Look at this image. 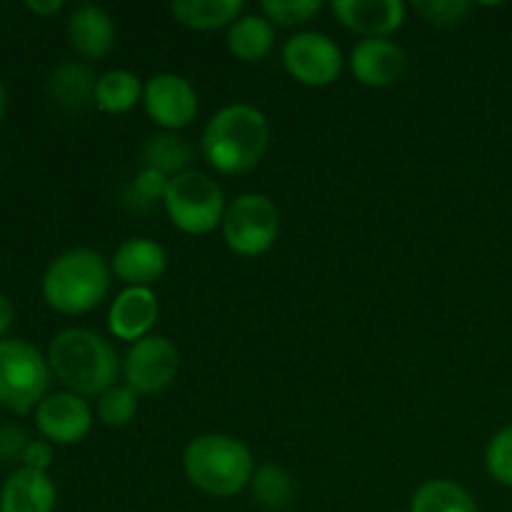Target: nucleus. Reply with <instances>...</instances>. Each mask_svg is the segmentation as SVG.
I'll list each match as a JSON object with an SVG mask.
<instances>
[{"label":"nucleus","mask_w":512,"mask_h":512,"mask_svg":"<svg viewBox=\"0 0 512 512\" xmlns=\"http://www.w3.org/2000/svg\"><path fill=\"white\" fill-rule=\"evenodd\" d=\"M48 365L68 393L85 400H98L123 373L113 343L88 328L60 330L48 345Z\"/></svg>","instance_id":"1"},{"label":"nucleus","mask_w":512,"mask_h":512,"mask_svg":"<svg viewBox=\"0 0 512 512\" xmlns=\"http://www.w3.org/2000/svg\"><path fill=\"white\" fill-rule=\"evenodd\" d=\"M270 125L263 110L248 103L220 108L203 128L200 150L220 175H243L268 153Z\"/></svg>","instance_id":"2"},{"label":"nucleus","mask_w":512,"mask_h":512,"mask_svg":"<svg viewBox=\"0 0 512 512\" xmlns=\"http://www.w3.org/2000/svg\"><path fill=\"white\" fill-rule=\"evenodd\" d=\"M110 275L113 270L98 250H65L45 268L40 293L45 305L55 313L85 315L108 298Z\"/></svg>","instance_id":"3"},{"label":"nucleus","mask_w":512,"mask_h":512,"mask_svg":"<svg viewBox=\"0 0 512 512\" xmlns=\"http://www.w3.org/2000/svg\"><path fill=\"white\" fill-rule=\"evenodd\" d=\"M185 478L210 498H233L250 488L255 465L253 453L243 440L223 433L198 435L183 453Z\"/></svg>","instance_id":"4"},{"label":"nucleus","mask_w":512,"mask_h":512,"mask_svg":"<svg viewBox=\"0 0 512 512\" xmlns=\"http://www.w3.org/2000/svg\"><path fill=\"white\" fill-rule=\"evenodd\" d=\"M48 355L18 338L0 340V408L15 415L35 413L48 395Z\"/></svg>","instance_id":"5"},{"label":"nucleus","mask_w":512,"mask_h":512,"mask_svg":"<svg viewBox=\"0 0 512 512\" xmlns=\"http://www.w3.org/2000/svg\"><path fill=\"white\" fill-rule=\"evenodd\" d=\"M163 205L170 223L188 235L213 233L223 225L228 210L223 188L200 170H185L170 178Z\"/></svg>","instance_id":"6"},{"label":"nucleus","mask_w":512,"mask_h":512,"mask_svg":"<svg viewBox=\"0 0 512 512\" xmlns=\"http://www.w3.org/2000/svg\"><path fill=\"white\" fill-rule=\"evenodd\" d=\"M223 240L230 253L240 258H258L268 253L280 235L278 205L263 193H243L225 210Z\"/></svg>","instance_id":"7"},{"label":"nucleus","mask_w":512,"mask_h":512,"mask_svg":"<svg viewBox=\"0 0 512 512\" xmlns=\"http://www.w3.org/2000/svg\"><path fill=\"white\" fill-rule=\"evenodd\" d=\"M283 65L295 83L305 88H328L343 73V53L330 35L300 30L285 40Z\"/></svg>","instance_id":"8"},{"label":"nucleus","mask_w":512,"mask_h":512,"mask_svg":"<svg viewBox=\"0 0 512 512\" xmlns=\"http://www.w3.org/2000/svg\"><path fill=\"white\" fill-rule=\"evenodd\" d=\"M180 373V353L163 335H148L130 345L123 360L125 385L138 395H158L173 385Z\"/></svg>","instance_id":"9"},{"label":"nucleus","mask_w":512,"mask_h":512,"mask_svg":"<svg viewBox=\"0 0 512 512\" xmlns=\"http://www.w3.org/2000/svg\"><path fill=\"white\" fill-rule=\"evenodd\" d=\"M143 108L165 133H178L198 118V90L178 73H155L143 85Z\"/></svg>","instance_id":"10"},{"label":"nucleus","mask_w":512,"mask_h":512,"mask_svg":"<svg viewBox=\"0 0 512 512\" xmlns=\"http://www.w3.org/2000/svg\"><path fill=\"white\" fill-rule=\"evenodd\" d=\"M35 428L40 438L53 445H78L93 428V408L88 400L68 390L50 393L35 408Z\"/></svg>","instance_id":"11"},{"label":"nucleus","mask_w":512,"mask_h":512,"mask_svg":"<svg viewBox=\"0 0 512 512\" xmlns=\"http://www.w3.org/2000/svg\"><path fill=\"white\" fill-rule=\"evenodd\" d=\"M350 73L365 88H390L408 68V55L390 38H365L350 50Z\"/></svg>","instance_id":"12"},{"label":"nucleus","mask_w":512,"mask_h":512,"mask_svg":"<svg viewBox=\"0 0 512 512\" xmlns=\"http://www.w3.org/2000/svg\"><path fill=\"white\" fill-rule=\"evenodd\" d=\"M330 10L343 28L363 35V40L390 38L408 18L403 0H333Z\"/></svg>","instance_id":"13"},{"label":"nucleus","mask_w":512,"mask_h":512,"mask_svg":"<svg viewBox=\"0 0 512 512\" xmlns=\"http://www.w3.org/2000/svg\"><path fill=\"white\" fill-rule=\"evenodd\" d=\"M168 268V253L153 238H128L115 248L110 270L125 288H153Z\"/></svg>","instance_id":"14"},{"label":"nucleus","mask_w":512,"mask_h":512,"mask_svg":"<svg viewBox=\"0 0 512 512\" xmlns=\"http://www.w3.org/2000/svg\"><path fill=\"white\" fill-rule=\"evenodd\" d=\"M160 315L158 295L153 288H123L108 310V328L113 338L138 343L148 338Z\"/></svg>","instance_id":"15"},{"label":"nucleus","mask_w":512,"mask_h":512,"mask_svg":"<svg viewBox=\"0 0 512 512\" xmlns=\"http://www.w3.org/2000/svg\"><path fill=\"white\" fill-rule=\"evenodd\" d=\"M55 505L58 490L48 473L18 468L0 485V512H55Z\"/></svg>","instance_id":"16"},{"label":"nucleus","mask_w":512,"mask_h":512,"mask_svg":"<svg viewBox=\"0 0 512 512\" xmlns=\"http://www.w3.org/2000/svg\"><path fill=\"white\" fill-rule=\"evenodd\" d=\"M68 40L85 60H103L115 48V23L100 5H80L70 13Z\"/></svg>","instance_id":"17"},{"label":"nucleus","mask_w":512,"mask_h":512,"mask_svg":"<svg viewBox=\"0 0 512 512\" xmlns=\"http://www.w3.org/2000/svg\"><path fill=\"white\" fill-rule=\"evenodd\" d=\"M95 85L98 78L88 65L68 60L50 75L48 95L63 113H83L85 108L95 105Z\"/></svg>","instance_id":"18"},{"label":"nucleus","mask_w":512,"mask_h":512,"mask_svg":"<svg viewBox=\"0 0 512 512\" xmlns=\"http://www.w3.org/2000/svg\"><path fill=\"white\" fill-rule=\"evenodd\" d=\"M228 50L243 63H258L275 48V25L263 13L240 15L228 28Z\"/></svg>","instance_id":"19"},{"label":"nucleus","mask_w":512,"mask_h":512,"mask_svg":"<svg viewBox=\"0 0 512 512\" xmlns=\"http://www.w3.org/2000/svg\"><path fill=\"white\" fill-rule=\"evenodd\" d=\"M243 8V0H175L170 3L173 18L198 33L230 28L243 15Z\"/></svg>","instance_id":"20"},{"label":"nucleus","mask_w":512,"mask_h":512,"mask_svg":"<svg viewBox=\"0 0 512 512\" xmlns=\"http://www.w3.org/2000/svg\"><path fill=\"white\" fill-rule=\"evenodd\" d=\"M138 103H143V83L130 70H108L95 85V108L105 115L130 113Z\"/></svg>","instance_id":"21"},{"label":"nucleus","mask_w":512,"mask_h":512,"mask_svg":"<svg viewBox=\"0 0 512 512\" xmlns=\"http://www.w3.org/2000/svg\"><path fill=\"white\" fill-rule=\"evenodd\" d=\"M408 512H480L473 495L455 480L435 478L420 485L410 498Z\"/></svg>","instance_id":"22"},{"label":"nucleus","mask_w":512,"mask_h":512,"mask_svg":"<svg viewBox=\"0 0 512 512\" xmlns=\"http://www.w3.org/2000/svg\"><path fill=\"white\" fill-rule=\"evenodd\" d=\"M193 160V148L178 133H158L148 138L143 148V168H153L163 173L165 178L185 173Z\"/></svg>","instance_id":"23"},{"label":"nucleus","mask_w":512,"mask_h":512,"mask_svg":"<svg viewBox=\"0 0 512 512\" xmlns=\"http://www.w3.org/2000/svg\"><path fill=\"white\" fill-rule=\"evenodd\" d=\"M250 493L260 508L280 512L293 505L295 480L283 465L265 463L255 470L253 480H250Z\"/></svg>","instance_id":"24"},{"label":"nucleus","mask_w":512,"mask_h":512,"mask_svg":"<svg viewBox=\"0 0 512 512\" xmlns=\"http://www.w3.org/2000/svg\"><path fill=\"white\" fill-rule=\"evenodd\" d=\"M138 398L130 385L115 383L98 398V420L108 428H125L138 413Z\"/></svg>","instance_id":"25"},{"label":"nucleus","mask_w":512,"mask_h":512,"mask_svg":"<svg viewBox=\"0 0 512 512\" xmlns=\"http://www.w3.org/2000/svg\"><path fill=\"white\" fill-rule=\"evenodd\" d=\"M323 5L318 0H265L260 3V13L278 28H295L308 23L313 15L320 13Z\"/></svg>","instance_id":"26"},{"label":"nucleus","mask_w":512,"mask_h":512,"mask_svg":"<svg viewBox=\"0 0 512 512\" xmlns=\"http://www.w3.org/2000/svg\"><path fill=\"white\" fill-rule=\"evenodd\" d=\"M170 178H165L163 173L153 168H140L138 175L130 180L128 190H125V200H128L133 208L148 210L155 203L165 200V190H168Z\"/></svg>","instance_id":"27"},{"label":"nucleus","mask_w":512,"mask_h":512,"mask_svg":"<svg viewBox=\"0 0 512 512\" xmlns=\"http://www.w3.org/2000/svg\"><path fill=\"white\" fill-rule=\"evenodd\" d=\"M485 470L495 483L512 488V425L490 438L485 448Z\"/></svg>","instance_id":"28"},{"label":"nucleus","mask_w":512,"mask_h":512,"mask_svg":"<svg viewBox=\"0 0 512 512\" xmlns=\"http://www.w3.org/2000/svg\"><path fill=\"white\" fill-rule=\"evenodd\" d=\"M415 13L430 25H455L463 20V15L470 10V3L465 0H418L413 5Z\"/></svg>","instance_id":"29"},{"label":"nucleus","mask_w":512,"mask_h":512,"mask_svg":"<svg viewBox=\"0 0 512 512\" xmlns=\"http://www.w3.org/2000/svg\"><path fill=\"white\" fill-rule=\"evenodd\" d=\"M53 443L43 438H35L25 445L23 450V458H20V468H28V470H38V473H48L50 465H53Z\"/></svg>","instance_id":"30"},{"label":"nucleus","mask_w":512,"mask_h":512,"mask_svg":"<svg viewBox=\"0 0 512 512\" xmlns=\"http://www.w3.org/2000/svg\"><path fill=\"white\" fill-rule=\"evenodd\" d=\"M28 443V435L20 428H15V425L0 428V460H3V463H15V460H20Z\"/></svg>","instance_id":"31"},{"label":"nucleus","mask_w":512,"mask_h":512,"mask_svg":"<svg viewBox=\"0 0 512 512\" xmlns=\"http://www.w3.org/2000/svg\"><path fill=\"white\" fill-rule=\"evenodd\" d=\"M25 8H28L30 13L40 15V18H50V15H55L63 10V3H60V0H28V3H25Z\"/></svg>","instance_id":"32"},{"label":"nucleus","mask_w":512,"mask_h":512,"mask_svg":"<svg viewBox=\"0 0 512 512\" xmlns=\"http://www.w3.org/2000/svg\"><path fill=\"white\" fill-rule=\"evenodd\" d=\"M13 320H15V308H13V303H10L8 295L0 293V340H3V335L10 330V325H13Z\"/></svg>","instance_id":"33"},{"label":"nucleus","mask_w":512,"mask_h":512,"mask_svg":"<svg viewBox=\"0 0 512 512\" xmlns=\"http://www.w3.org/2000/svg\"><path fill=\"white\" fill-rule=\"evenodd\" d=\"M5 113H8V90H5V83L0 80V125H3Z\"/></svg>","instance_id":"34"}]
</instances>
